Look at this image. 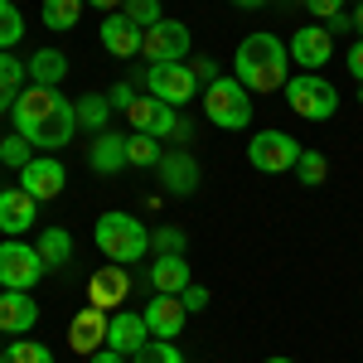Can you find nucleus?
Returning <instances> with one entry per match:
<instances>
[{
  "mask_svg": "<svg viewBox=\"0 0 363 363\" xmlns=\"http://www.w3.org/2000/svg\"><path fill=\"white\" fill-rule=\"evenodd\" d=\"M10 112H15V131L29 145H44V150L68 145L73 131H78V112H73V102L58 87H25Z\"/></svg>",
  "mask_w": 363,
  "mask_h": 363,
  "instance_id": "f257e3e1",
  "label": "nucleus"
},
{
  "mask_svg": "<svg viewBox=\"0 0 363 363\" xmlns=\"http://www.w3.org/2000/svg\"><path fill=\"white\" fill-rule=\"evenodd\" d=\"M233 78L247 87V92H277L286 87V44H281L277 34H247L242 44H238V58H233Z\"/></svg>",
  "mask_w": 363,
  "mask_h": 363,
  "instance_id": "f03ea898",
  "label": "nucleus"
},
{
  "mask_svg": "<svg viewBox=\"0 0 363 363\" xmlns=\"http://www.w3.org/2000/svg\"><path fill=\"white\" fill-rule=\"evenodd\" d=\"M92 238H97V252L107 262H116V267H131V262H140L150 252V228L140 223L136 213H121V208L102 213L97 228H92Z\"/></svg>",
  "mask_w": 363,
  "mask_h": 363,
  "instance_id": "7ed1b4c3",
  "label": "nucleus"
},
{
  "mask_svg": "<svg viewBox=\"0 0 363 363\" xmlns=\"http://www.w3.org/2000/svg\"><path fill=\"white\" fill-rule=\"evenodd\" d=\"M203 116L213 121V126H223V131H242L252 121V102H247V87L238 83V78H213L208 92H203Z\"/></svg>",
  "mask_w": 363,
  "mask_h": 363,
  "instance_id": "20e7f679",
  "label": "nucleus"
},
{
  "mask_svg": "<svg viewBox=\"0 0 363 363\" xmlns=\"http://www.w3.org/2000/svg\"><path fill=\"white\" fill-rule=\"evenodd\" d=\"M44 257L34 242H20V238H5L0 242V286L5 291H34L44 281Z\"/></svg>",
  "mask_w": 363,
  "mask_h": 363,
  "instance_id": "39448f33",
  "label": "nucleus"
},
{
  "mask_svg": "<svg viewBox=\"0 0 363 363\" xmlns=\"http://www.w3.org/2000/svg\"><path fill=\"white\" fill-rule=\"evenodd\" d=\"M286 97H291L296 116H306V121H330V116L339 112L335 83H325L320 73H301V78H291V83H286Z\"/></svg>",
  "mask_w": 363,
  "mask_h": 363,
  "instance_id": "423d86ee",
  "label": "nucleus"
},
{
  "mask_svg": "<svg viewBox=\"0 0 363 363\" xmlns=\"http://www.w3.org/2000/svg\"><path fill=\"white\" fill-rule=\"evenodd\" d=\"M301 140L286 136V131H257V136L247 140V160L252 169H262V174H286V169H296V160H301Z\"/></svg>",
  "mask_w": 363,
  "mask_h": 363,
  "instance_id": "0eeeda50",
  "label": "nucleus"
},
{
  "mask_svg": "<svg viewBox=\"0 0 363 363\" xmlns=\"http://www.w3.org/2000/svg\"><path fill=\"white\" fill-rule=\"evenodd\" d=\"M145 92L160 97V102H169V107H184L199 92V73L184 68V63H150V68H145Z\"/></svg>",
  "mask_w": 363,
  "mask_h": 363,
  "instance_id": "6e6552de",
  "label": "nucleus"
},
{
  "mask_svg": "<svg viewBox=\"0 0 363 363\" xmlns=\"http://www.w3.org/2000/svg\"><path fill=\"white\" fill-rule=\"evenodd\" d=\"M140 54L150 63H184V54H189V25L160 20V25L140 29Z\"/></svg>",
  "mask_w": 363,
  "mask_h": 363,
  "instance_id": "1a4fd4ad",
  "label": "nucleus"
},
{
  "mask_svg": "<svg viewBox=\"0 0 363 363\" xmlns=\"http://www.w3.org/2000/svg\"><path fill=\"white\" fill-rule=\"evenodd\" d=\"M63 184H68V169H63L58 155H34V160L20 169V189L34 194L39 203H44V199H58V194H63Z\"/></svg>",
  "mask_w": 363,
  "mask_h": 363,
  "instance_id": "9d476101",
  "label": "nucleus"
},
{
  "mask_svg": "<svg viewBox=\"0 0 363 363\" xmlns=\"http://www.w3.org/2000/svg\"><path fill=\"white\" fill-rule=\"evenodd\" d=\"M107 325H112V315H107V310L83 306L73 320H68V344H73V354L92 359L97 349H107Z\"/></svg>",
  "mask_w": 363,
  "mask_h": 363,
  "instance_id": "9b49d317",
  "label": "nucleus"
},
{
  "mask_svg": "<svg viewBox=\"0 0 363 363\" xmlns=\"http://www.w3.org/2000/svg\"><path fill=\"white\" fill-rule=\"evenodd\" d=\"M145 330H150V339H179V330H184V320H189V310H184V301L179 296H150L145 301Z\"/></svg>",
  "mask_w": 363,
  "mask_h": 363,
  "instance_id": "f8f14e48",
  "label": "nucleus"
},
{
  "mask_svg": "<svg viewBox=\"0 0 363 363\" xmlns=\"http://www.w3.org/2000/svg\"><path fill=\"white\" fill-rule=\"evenodd\" d=\"M34 223H39V199L25 194L20 184H15V189H0V233H5V238H20V233H29Z\"/></svg>",
  "mask_w": 363,
  "mask_h": 363,
  "instance_id": "ddd939ff",
  "label": "nucleus"
},
{
  "mask_svg": "<svg viewBox=\"0 0 363 363\" xmlns=\"http://www.w3.org/2000/svg\"><path fill=\"white\" fill-rule=\"evenodd\" d=\"M155 169H160V184H165L174 199H189L199 189V160L189 150H165Z\"/></svg>",
  "mask_w": 363,
  "mask_h": 363,
  "instance_id": "4468645a",
  "label": "nucleus"
},
{
  "mask_svg": "<svg viewBox=\"0 0 363 363\" xmlns=\"http://www.w3.org/2000/svg\"><path fill=\"white\" fill-rule=\"evenodd\" d=\"M39 325V306L29 291H0V335H29Z\"/></svg>",
  "mask_w": 363,
  "mask_h": 363,
  "instance_id": "2eb2a0df",
  "label": "nucleus"
},
{
  "mask_svg": "<svg viewBox=\"0 0 363 363\" xmlns=\"http://www.w3.org/2000/svg\"><path fill=\"white\" fill-rule=\"evenodd\" d=\"M335 54V34L325 25H310V29H296L291 34V58L301 63V68H325Z\"/></svg>",
  "mask_w": 363,
  "mask_h": 363,
  "instance_id": "dca6fc26",
  "label": "nucleus"
},
{
  "mask_svg": "<svg viewBox=\"0 0 363 363\" xmlns=\"http://www.w3.org/2000/svg\"><path fill=\"white\" fill-rule=\"evenodd\" d=\"M126 296H131V281H126V267H116V262H107L102 272H92V281H87V301L97 310H116Z\"/></svg>",
  "mask_w": 363,
  "mask_h": 363,
  "instance_id": "f3484780",
  "label": "nucleus"
},
{
  "mask_svg": "<svg viewBox=\"0 0 363 363\" xmlns=\"http://www.w3.org/2000/svg\"><path fill=\"white\" fill-rule=\"evenodd\" d=\"M126 116H131V131H145V136H169L179 121H174V107L169 102H160V97H136L131 107H126Z\"/></svg>",
  "mask_w": 363,
  "mask_h": 363,
  "instance_id": "a211bd4d",
  "label": "nucleus"
},
{
  "mask_svg": "<svg viewBox=\"0 0 363 363\" xmlns=\"http://www.w3.org/2000/svg\"><path fill=\"white\" fill-rule=\"evenodd\" d=\"M145 339H150V330H145V315H140V310H112L107 349H116V354H126V359H131Z\"/></svg>",
  "mask_w": 363,
  "mask_h": 363,
  "instance_id": "6ab92c4d",
  "label": "nucleus"
},
{
  "mask_svg": "<svg viewBox=\"0 0 363 363\" xmlns=\"http://www.w3.org/2000/svg\"><path fill=\"white\" fill-rule=\"evenodd\" d=\"M194 286L189 277V262L184 257H155L150 262V291H160V296H184Z\"/></svg>",
  "mask_w": 363,
  "mask_h": 363,
  "instance_id": "aec40b11",
  "label": "nucleus"
},
{
  "mask_svg": "<svg viewBox=\"0 0 363 363\" xmlns=\"http://www.w3.org/2000/svg\"><path fill=\"white\" fill-rule=\"evenodd\" d=\"M97 34H102V49H107L112 58H131V54H140V29L131 25L126 15H107Z\"/></svg>",
  "mask_w": 363,
  "mask_h": 363,
  "instance_id": "412c9836",
  "label": "nucleus"
},
{
  "mask_svg": "<svg viewBox=\"0 0 363 363\" xmlns=\"http://www.w3.org/2000/svg\"><path fill=\"white\" fill-rule=\"evenodd\" d=\"M87 165L97 169V174H116V169L126 165V136H116V131H97V140L87 145Z\"/></svg>",
  "mask_w": 363,
  "mask_h": 363,
  "instance_id": "4be33fe9",
  "label": "nucleus"
},
{
  "mask_svg": "<svg viewBox=\"0 0 363 363\" xmlns=\"http://www.w3.org/2000/svg\"><path fill=\"white\" fill-rule=\"evenodd\" d=\"M25 68H29V78H34V87H58L68 78V58L58 54V49H39Z\"/></svg>",
  "mask_w": 363,
  "mask_h": 363,
  "instance_id": "5701e85b",
  "label": "nucleus"
},
{
  "mask_svg": "<svg viewBox=\"0 0 363 363\" xmlns=\"http://www.w3.org/2000/svg\"><path fill=\"white\" fill-rule=\"evenodd\" d=\"M34 247H39V257H44L49 272H54V267H68V262H73V233H68V228H44Z\"/></svg>",
  "mask_w": 363,
  "mask_h": 363,
  "instance_id": "b1692460",
  "label": "nucleus"
},
{
  "mask_svg": "<svg viewBox=\"0 0 363 363\" xmlns=\"http://www.w3.org/2000/svg\"><path fill=\"white\" fill-rule=\"evenodd\" d=\"M73 112H78V126L87 131H107V116H112V97H102V92H87L73 102Z\"/></svg>",
  "mask_w": 363,
  "mask_h": 363,
  "instance_id": "393cba45",
  "label": "nucleus"
},
{
  "mask_svg": "<svg viewBox=\"0 0 363 363\" xmlns=\"http://www.w3.org/2000/svg\"><path fill=\"white\" fill-rule=\"evenodd\" d=\"M25 63H15L10 54H0V112H10L15 107V97H20V83H25Z\"/></svg>",
  "mask_w": 363,
  "mask_h": 363,
  "instance_id": "a878e982",
  "label": "nucleus"
},
{
  "mask_svg": "<svg viewBox=\"0 0 363 363\" xmlns=\"http://www.w3.org/2000/svg\"><path fill=\"white\" fill-rule=\"evenodd\" d=\"M160 136H145V131H131L126 136V165H160Z\"/></svg>",
  "mask_w": 363,
  "mask_h": 363,
  "instance_id": "bb28decb",
  "label": "nucleus"
},
{
  "mask_svg": "<svg viewBox=\"0 0 363 363\" xmlns=\"http://www.w3.org/2000/svg\"><path fill=\"white\" fill-rule=\"evenodd\" d=\"M83 5L87 0H44V25L49 29H73L83 20Z\"/></svg>",
  "mask_w": 363,
  "mask_h": 363,
  "instance_id": "cd10ccee",
  "label": "nucleus"
},
{
  "mask_svg": "<svg viewBox=\"0 0 363 363\" xmlns=\"http://www.w3.org/2000/svg\"><path fill=\"white\" fill-rule=\"evenodd\" d=\"M0 363H54V349L39 344V339H15V344L0 354Z\"/></svg>",
  "mask_w": 363,
  "mask_h": 363,
  "instance_id": "c85d7f7f",
  "label": "nucleus"
},
{
  "mask_svg": "<svg viewBox=\"0 0 363 363\" xmlns=\"http://www.w3.org/2000/svg\"><path fill=\"white\" fill-rule=\"evenodd\" d=\"M25 39V15L15 10V0H0V54L15 49Z\"/></svg>",
  "mask_w": 363,
  "mask_h": 363,
  "instance_id": "c756f323",
  "label": "nucleus"
},
{
  "mask_svg": "<svg viewBox=\"0 0 363 363\" xmlns=\"http://www.w3.org/2000/svg\"><path fill=\"white\" fill-rule=\"evenodd\" d=\"M131 363H184V354L174 349V339H145L131 354Z\"/></svg>",
  "mask_w": 363,
  "mask_h": 363,
  "instance_id": "7c9ffc66",
  "label": "nucleus"
},
{
  "mask_svg": "<svg viewBox=\"0 0 363 363\" xmlns=\"http://www.w3.org/2000/svg\"><path fill=\"white\" fill-rule=\"evenodd\" d=\"M325 174H330V160L320 155V150H301V160H296V179L301 184H325Z\"/></svg>",
  "mask_w": 363,
  "mask_h": 363,
  "instance_id": "2f4dec72",
  "label": "nucleus"
},
{
  "mask_svg": "<svg viewBox=\"0 0 363 363\" xmlns=\"http://www.w3.org/2000/svg\"><path fill=\"white\" fill-rule=\"evenodd\" d=\"M121 15H126L136 29H150V25H160V20H165V15H160V0H126V5H121Z\"/></svg>",
  "mask_w": 363,
  "mask_h": 363,
  "instance_id": "473e14b6",
  "label": "nucleus"
},
{
  "mask_svg": "<svg viewBox=\"0 0 363 363\" xmlns=\"http://www.w3.org/2000/svg\"><path fill=\"white\" fill-rule=\"evenodd\" d=\"M150 247L160 252V257H184V233L179 228H155L150 233Z\"/></svg>",
  "mask_w": 363,
  "mask_h": 363,
  "instance_id": "72a5a7b5",
  "label": "nucleus"
},
{
  "mask_svg": "<svg viewBox=\"0 0 363 363\" xmlns=\"http://www.w3.org/2000/svg\"><path fill=\"white\" fill-rule=\"evenodd\" d=\"M0 160H5V165H15V169H25L29 160H34V155H29V140L20 136V131H15L10 140H0Z\"/></svg>",
  "mask_w": 363,
  "mask_h": 363,
  "instance_id": "f704fd0d",
  "label": "nucleus"
},
{
  "mask_svg": "<svg viewBox=\"0 0 363 363\" xmlns=\"http://www.w3.org/2000/svg\"><path fill=\"white\" fill-rule=\"evenodd\" d=\"M306 10L315 15V20H325V25H330L335 15H344V0H306Z\"/></svg>",
  "mask_w": 363,
  "mask_h": 363,
  "instance_id": "c9c22d12",
  "label": "nucleus"
},
{
  "mask_svg": "<svg viewBox=\"0 0 363 363\" xmlns=\"http://www.w3.org/2000/svg\"><path fill=\"white\" fill-rule=\"evenodd\" d=\"M179 301H184V310H208V291H203V286H189Z\"/></svg>",
  "mask_w": 363,
  "mask_h": 363,
  "instance_id": "e433bc0d",
  "label": "nucleus"
},
{
  "mask_svg": "<svg viewBox=\"0 0 363 363\" xmlns=\"http://www.w3.org/2000/svg\"><path fill=\"white\" fill-rule=\"evenodd\" d=\"M189 68L199 73V83H213V78H218V63H213V58H199V63H189Z\"/></svg>",
  "mask_w": 363,
  "mask_h": 363,
  "instance_id": "4c0bfd02",
  "label": "nucleus"
},
{
  "mask_svg": "<svg viewBox=\"0 0 363 363\" xmlns=\"http://www.w3.org/2000/svg\"><path fill=\"white\" fill-rule=\"evenodd\" d=\"M349 73H354V78L363 83V39L354 44V49H349Z\"/></svg>",
  "mask_w": 363,
  "mask_h": 363,
  "instance_id": "58836bf2",
  "label": "nucleus"
},
{
  "mask_svg": "<svg viewBox=\"0 0 363 363\" xmlns=\"http://www.w3.org/2000/svg\"><path fill=\"white\" fill-rule=\"evenodd\" d=\"M131 102H136V97H131V87H126V83H121V87H112V107H121V112H126Z\"/></svg>",
  "mask_w": 363,
  "mask_h": 363,
  "instance_id": "ea45409f",
  "label": "nucleus"
},
{
  "mask_svg": "<svg viewBox=\"0 0 363 363\" xmlns=\"http://www.w3.org/2000/svg\"><path fill=\"white\" fill-rule=\"evenodd\" d=\"M87 363H126V354H116V349H97Z\"/></svg>",
  "mask_w": 363,
  "mask_h": 363,
  "instance_id": "a19ab883",
  "label": "nucleus"
},
{
  "mask_svg": "<svg viewBox=\"0 0 363 363\" xmlns=\"http://www.w3.org/2000/svg\"><path fill=\"white\" fill-rule=\"evenodd\" d=\"M325 29H330V34H339V29H354V15H335Z\"/></svg>",
  "mask_w": 363,
  "mask_h": 363,
  "instance_id": "79ce46f5",
  "label": "nucleus"
},
{
  "mask_svg": "<svg viewBox=\"0 0 363 363\" xmlns=\"http://www.w3.org/2000/svg\"><path fill=\"white\" fill-rule=\"evenodd\" d=\"M87 5H97V10H121L126 0H87Z\"/></svg>",
  "mask_w": 363,
  "mask_h": 363,
  "instance_id": "37998d69",
  "label": "nucleus"
},
{
  "mask_svg": "<svg viewBox=\"0 0 363 363\" xmlns=\"http://www.w3.org/2000/svg\"><path fill=\"white\" fill-rule=\"evenodd\" d=\"M354 29H359V39H363V0L354 5Z\"/></svg>",
  "mask_w": 363,
  "mask_h": 363,
  "instance_id": "c03bdc74",
  "label": "nucleus"
},
{
  "mask_svg": "<svg viewBox=\"0 0 363 363\" xmlns=\"http://www.w3.org/2000/svg\"><path fill=\"white\" fill-rule=\"evenodd\" d=\"M233 5H242V10H257V5H267V0H233Z\"/></svg>",
  "mask_w": 363,
  "mask_h": 363,
  "instance_id": "a18cd8bd",
  "label": "nucleus"
},
{
  "mask_svg": "<svg viewBox=\"0 0 363 363\" xmlns=\"http://www.w3.org/2000/svg\"><path fill=\"white\" fill-rule=\"evenodd\" d=\"M267 363H296V359H267Z\"/></svg>",
  "mask_w": 363,
  "mask_h": 363,
  "instance_id": "49530a36",
  "label": "nucleus"
},
{
  "mask_svg": "<svg viewBox=\"0 0 363 363\" xmlns=\"http://www.w3.org/2000/svg\"><path fill=\"white\" fill-rule=\"evenodd\" d=\"M359 102H363V83H359Z\"/></svg>",
  "mask_w": 363,
  "mask_h": 363,
  "instance_id": "de8ad7c7",
  "label": "nucleus"
},
{
  "mask_svg": "<svg viewBox=\"0 0 363 363\" xmlns=\"http://www.w3.org/2000/svg\"><path fill=\"white\" fill-rule=\"evenodd\" d=\"M0 291H5V286H0Z\"/></svg>",
  "mask_w": 363,
  "mask_h": 363,
  "instance_id": "09e8293b",
  "label": "nucleus"
}]
</instances>
